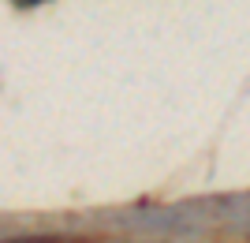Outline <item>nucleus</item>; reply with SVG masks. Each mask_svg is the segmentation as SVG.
Segmentation results:
<instances>
[{
	"mask_svg": "<svg viewBox=\"0 0 250 243\" xmlns=\"http://www.w3.org/2000/svg\"><path fill=\"white\" fill-rule=\"evenodd\" d=\"M15 4H42V0H15Z\"/></svg>",
	"mask_w": 250,
	"mask_h": 243,
	"instance_id": "1",
	"label": "nucleus"
}]
</instances>
